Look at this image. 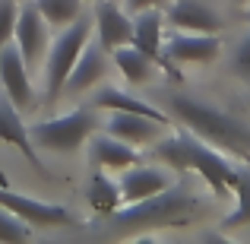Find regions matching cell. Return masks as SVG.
I'll use <instances>...</instances> for the list:
<instances>
[{"instance_id":"1","label":"cell","mask_w":250,"mask_h":244,"mask_svg":"<svg viewBox=\"0 0 250 244\" xmlns=\"http://www.w3.org/2000/svg\"><path fill=\"white\" fill-rule=\"evenodd\" d=\"M203 209H206V203L196 190H190L187 184H168L162 194L136 203H124L117 213H111L108 232L114 238H130V235L159 232V228H181L190 225Z\"/></svg>"},{"instance_id":"2","label":"cell","mask_w":250,"mask_h":244,"mask_svg":"<svg viewBox=\"0 0 250 244\" xmlns=\"http://www.w3.org/2000/svg\"><path fill=\"white\" fill-rule=\"evenodd\" d=\"M152 159L174 171H196L215 197L231 194L234 181H238V171H241L225 159L222 149L209 146L203 136H196L184 124H181V130H168L165 136H159L152 143Z\"/></svg>"},{"instance_id":"3","label":"cell","mask_w":250,"mask_h":244,"mask_svg":"<svg viewBox=\"0 0 250 244\" xmlns=\"http://www.w3.org/2000/svg\"><path fill=\"white\" fill-rule=\"evenodd\" d=\"M171 111H174L177 124L190 127L209 146L250 162V124L247 121L234 117L231 111L219 108L212 102H203L196 95H184V92L171 95Z\"/></svg>"},{"instance_id":"4","label":"cell","mask_w":250,"mask_h":244,"mask_svg":"<svg viewBox=\"0 0 250 244\" xmlns=\"http://www.w3.org/2000/svg\"><path fill=\"white\" fill-rule=\"evenodd\" d=\"M92 16H83L73 19L70 25H63L61 35L51 42L48 54H44V105H54L57 98L63 95V86L70 80V70L76 67L83 48L89 44L92 38Z\"/></svg>"},{"instance_id":"5","label":"cell","mask_w":250,"mask_h":244,"mask_svg":"<svg viewBox=\"0 0 250 244\" xmlns=\"http://www.w3.org/2000/svg\"><path fill=\"white\" fill-rule=\"evenodd\" d=\"M95 130H98L95 111L92 108H73V111H67V114L48 117V121H35L29 127V133H32V140H35L38 149L70 155V153H76V149H83Z\"/></svg>"},{"instance_id":"6","label":"cell","mask_w":250,"mask_h":244,"mask_svg":"<svg viewBox=\"0 0 250 244\" xmlns=\"http://www.w3.org/2000/svg\"><path fill=\"white\" fill-rule=\"evenodd\" d=\"M13 44L19 48V54L25 57L29 67H38L44 61L51 48V25L42 16V10L35 6V0L19 3V16H16V32H13Z\"/></svg>"},{"instance_id":"7","label":"cell","mask_w":250,"mask_h":244,"mask_svg":"<svg viewBox=\"0 0 250 244\" xmlns=\"http://www.w3.org/2000/svg\"><path fill=\"white\" fill-rule=\"evenodd\" d=\"M219 54H222L219 32L174 29V35L165 38V57L171 64H196V67H206V64L219 61Z\"/></svg>"},{"instance_id":"8","label":"cell","mask_w":250,"mask_h":244,"mask_svg":"<svg viewBox=\"0 0 250 244\" xmlns=\"http://www.w3.org/2000/svg\"><path fill=\"white\" fill-rule=\"evenodd\" d=\"M0 206H6L10 213H16L22 222H29L32 228H57V225H73V213L67 206H57V203H44L35 197L16 194V190L0 187Z\"/></svg>"},{"instance_id":"9","label":"cell","mask_w":250,"mask_h":244,"mask_svg":"<svg viewBox=\"0 0 250 244\" xmlns=\"http://www.w3.org/2000/svg\"><path fill=\"white\" fill-rule=\"evenodd\" d=\"M0 86H3V95L16 105L19 111H32L35 108V86L29 76V64L19 54L16 44H6L0 48Z\"/></svg>"},{"instance_id":"10","label":"cell","mask_w":250,"mask_h":244,"mask_svg":"<svg viewBox=\"0 0 250 244\" xmlns=\"http://www.w3.org/2000/svg\"><path fill=\"white\" fill-rule=\"evenodd\" d=\"M92 25H95V42L108 54L117 51L121 44L133 42V13L114 0H98L95 13H92Z\"/></svg>"},{"instance_id":"11","label":"cell","mask_w":250,"mask_h":244,"mask_svg":"<svg viewBox=\"0 0 250 244\" xmlns=\"http://www.w3.org/2000/svg\"><path fill=\"white\" fill-rule=\"evenodd\" d=\"M165 13L155 6V10H143V13H133V44L140 51H146L149 57H152L155 64H159L165 73L171 76H181L174 70V64L165 57Z\"/></svg>"},{"instance_id":"12","label":"cell","mask_w":250,"mask_h":244,"mask_svg":"<svg viewBox=\"0 0 250 244\" xmlns=\"http://www.w3.org/2000/svg\"><path fill=\"white\" fill-rule=\"evenodd\" d=\"M104 130L114 133L117 140L130 143V146H149L155 143L159 136L168 133V124L155 121V117H146V114H130V111H108V121H104Z\"/></svg>"},{"instance_id":"13","label":"cell","mask_w":250,"mask_h":244,"mask_svg":"<svg viewBox=\"0 0 250 244\" xmlns=\"http://www.w3.org/2000/svg\"><path fill=\"white\" fill-rule=\"evenodd\" d=\"M89 159L102 171H124V168H130V165L143 162V155H140L136 146L117 140V136L108 133V130H104V133L95 130V133L89 136Z\"/></svg>"},{"instance_id":"14","label":"cell","mask_w":250,"mask_h":244,"mask_svg":"<svg viewBox=\"0 0 250 244\" xmlns=\"http://www.w3.org/2000/svg\"><path fill=\"white\" fill-rule=\"evenodd\" d=\"M0 143H6V146L19 149V153H22L25 159L35 165L38 171H44L42 155H38V146H35V140H32V133H29V127H25V121H22V111H19L6 95L0 98Z\"/></svg>"},{"instance_id":"15","label":"cell","mask_w":250,"mask_h":244,"mask_svg":"<svg viewBox=\"0 0 250 244\" xmlns=\"http://www.w3.org/2000/svg\"><path fill=\"white\" fill-rule=\"evenodd\" d=\"M104 73H108V51H104L95 38H89V44L83 48L76 67L70 70V80H67V86H63V92H70V95L89 92V89H95V86L104 80Z\"/></svg>"},{"instance_id":"16","label":"cell","mask_w":250,"mask_h":244,"mask_svg":"<svg viewBox=\"0 0 250 244\" xmlns=\"http://www.w3.org/2000/svg\"><path fill=\"white\" fill-rule=\"evenodd\" d=\"M171 184V175L165 168H155V165H130V168L121 171V194L124 203H136V200H146V197L162 194Z\"/></svg>"},{"instance_id":"17","label":"cell","mask_w":250,"mask_h":244,"mask_svg":"<svg viewBox=\"0 0 250 244\" xmlns=\"http://www.w3.org/2000/svg\"><path fill=\"white\" fill-rule=\"evenodd\" d=\"M168 25L184 32H222V16L203 0H174L165 13Z\"/></svg>"},{"instance_id":"18","label":"cell","mask_w":250,"mask_h":244,"mask_svg":"<svg viewBox=\"0 0 250 244\" xmlns=\"http://www.w3.org/2000/svg\"><path fill=\"white\" fill-rule=\"evenodd\" d=\"M95 108L98 111H130V114H146V117H155V121H162V124L171 127V117L162 108H155L152 102H146V98L121 89V86H102V89L95 92Z\"/></svg>"},{"instance_id":"19","label":"cell","mask_w":250,"mask_h":244,"mask_svg":"<svg viewBox=\"0 0 250 244\" xmlns=\"http://www.w3.org/2000/svg\"><path fill=\"white\" fill-rule=\"evenodd\" d=\"M85 200L95 209L98 216H111L124 206V194H121V181L111 177V171L98 168L95 175L89 177V187H85Z\"/></svg>"},{"instance_id":"20","label":"cell","mask_w":250,"mask_h":244,"mask_svg":"<svg viewBox=\"0 0 250 244\" xmlns=\"http://www.w3.org/2000/svg\"><path fill=\"white\" fill-rule=\"evenodd\" d=\"M111 57H114V67L121 70V76L130 86L149 83V80H152V73H155V67H159V64H155L146 51L136 48L133 42H130V44H121L117 51H111Z\"/></svg>"},{"instance_id":"21","label":"cell","mask_w":250,"mask_h":244,"mask_svg":"<svg viewBox=\"0 0 250 244\" xmlns=\"http://www.w3.org/2000/svg\"><path fill=\"white\" fill-rule=\"evenodd\" d=\"M231 197H234V209L222 219V232H238V228L250 225V165L238 171Z\"/></svg>"},{"instance_id":"22","label":"cell","mask_w":250,"mask_h":244,"mask_svg":"<svg viewBox=\"0 0 250 244\" xmlns=\"http://www.w3.org/2000/svg\"><path fill=\"white\" fill-rule=\"evenodd\" d=\"M35 6L42 10L51 29H63L83 16V0H35Z\"/></svg>"},{"instance_id":"23","label":"cell","mask_w":250,"mask_h":244,"mask_svg":"<svg viewBox=\"0 0 250 244\" xmlns=\"http://www.w3.org/2000/svg\"><path fill=\"white\" fill-rule=\"evenodd\" d=\"M32 238V225L22 222L16 213H10L6 206H0V241L13 244V241H29Z\"/></svg>"},{"instance_id":"24","label":"cell","mask_w":250,"mask_h":244,"mask_svg":"<svg viewBox=\"0 0 250 244\" xmlns=\"http://www.w3.org/2000/svg\"><path fill=\"white\" fill-rule=\"evenodd\" d=\"M16 16H19V0H0V48L13 42Z\"/></svg>"},{"instance_id":"25","label":"cell","mask_w":250,"mask_h":244,"mask_svg":"<svg viewBox=\"0 0 250 244\" xmlns=\"http://www.w3.org/2000/svg\"><path fill=\"white\" fill-rule=\"evenodd\" d=\"M231 70L238 80H244L250 86V32L234 44V54H231Z\"/></svg>"},{"instance_id":"26","label":"cell","mask_w":250,"mask_h":244,"mask_svg":"<svg viewBox=\"0 0 250 244\" xmlns=\"http://www.w3.org/2000/svg\"><path fill=\"white\" fill-rule=\"evenodd\" d=\"M165 0H124V6H127L130 13H143V10H155V6H162Z\"/></svg>"},{"instance_id":"27","label":"cell","mask_w":250,"mask_h":244,"mask_svg":"<svg viewBox=\"0 0 250 244\" xmlns=\"http://www.w3.org/2000/svg\"><path fill=\"white\" fill-rule=\"evenodd\" d=\"M231 3H234V6H247L250 0H231Z\"/></svg>"}]
</instances>
